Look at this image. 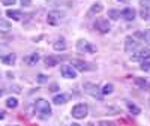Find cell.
<instances>
[{"label": "cell", "instance_id": "cell-1", "mask_svg": "<svg viewBox=\"0 0 150 126\" xmlns=\"http://www.w3.org/2000/svg\"><path fill=\"white\" fill-rule=\"evenodd\" d=\"M35 114L39 119H42V120H45V119H48L50 116H51V107H50L48 101L36 99V102H35Z\"/></svg>", "mask_w": 150, "mask_h": 126}, {"label": "cell", "instance_id": "cell-2", "mask_svg": "<svg viewBox=\"0 0 150 126\" xmlns=\"http://www.w3.org/2000/svg\"><path fill=\"white\" fill-rule=\"evenodd\" d=\"M71 114H72L74 119L81 120V119H84L87 114H89V107H87L86 104H77V105H74Z\"/></svg>", "mask_w": 150, "mask_h": 126}, {"label": "cell", "instance_id": "cell-3", "mask_svg": "<svg viewBox=\"0 0 150 126\" xmlns=\"http://www.w3.org/2000/svg\"><path fill=\"white\" fill-rule=\"evenodd\" d=\"M65 18V14L60 11H50L48 15H47V21L50 26H59V24L63 21Z\"/></svg>", "mask_w": 150, "mask_h": 126}, {"label": "cell", "instance_id": "cell-4", "mask_svg": "<svg viewBox=\"0 0 150 126\" xmlns=\"http://www.w3.org/2000/svg\"><path fill=\"white\" fill-rule=\"evenodd\" d=\"M83 87H84V92L89 93L90 96H93L96 99H102V92H101V89H99L96 84H93V83H84Z\"/></svg>", "mask_w": 150, "mask_h": 126}, {"label": "cell", "instance_id": "cell-5", "mask_svg": "<svg viewBox=\"0 0 150 126\" xmlns=\"http://www.w3.org/2000/svg\"><path fill=\"white\" fill-rule=\"evenodd\" d=\"M77 50L81 53H95L96 51V47L92 45L89 41H86V39H80L77 42Z\"/></svg>", "mask_w": 150, "mask_h": 126}, {"label": "cell", "instance_id": "cell-6", "mask_svg": "<svg viewBox=\"0 0 150 126\" xmlns=\"http://www.w3.org/2000/svg\"><path fill=\"white\" fill-rule=\"evenodd\" d=\"M60 72H62V75H63L65 78H68V80L77 78V69H75L72 65H62Z\"/></svg>", "mask_w": 150, "mask_h": 126}, {"label": "cell", "instance_id": "cell-7", "mask_svg": "<svg viewBox=\"0 0 150 126\" xmlns=\"http://www.w3.org/2000/svg\"><path fill=\"white\" fill-rule=\"evenodd\" d=\"M149 57H150V50H147V48L137 50V51H134V54H132L134 62H144V60H149Z\"/></svg>", "mask_w": 150, "mask_h": 126}, {"label": "cell", "instance_id": "cell-8", "mask_svg": "<svg viewBox=\"0 0 150 126\" xmlns=\"http://www.w3.org/2000/svg\"><path fill=\"white\" fill-rule=\"evenodd\" d=\"M95 29H96L99 33H108L110 29H111V26H110L108 20H105V18H98V20L95 21Z\"/></svg>", "mask_w": 150, "mask_h": 126}, {"label": "cell", "instance_id": "cell-9", "mask_svg": "<svg viewBox=\"0 0 150 126\" xmlns=\"http://www.w3.org/2000/svg\"><path fill=\"white\" fill-rule=\"evenodd\" d=\"M138 41L135 39V38H132V36H128L126 38V41H125V51H128V53H134V51H137V48H138Z\"/></svg>", "mask_w": 150, "mask_h": 126}, {"label": "cell", "instance_id": "cell-10", "mask_svg": "<svg viewBox=\"0 0 150 126\" xmlns=\"http://www.w3.org/2000/svg\"><path fill=\"white\" fill-rule=\"evenodd\" d=\"M140 14L143 20H150V0H141Z\"/></svg>", "mask_w": 150, "mask_h": 126}, {"label": "cell", "instance_id": "cell-11", "mask_svg": "<svg viewBox=\"0 0 150 126\" xmlns=\"http://www.w3.org/2000/svg\"><path fill=\"white\" fill-rule=\"evenodd\" d=\"M71 65H72L75 69H77V71H81V72L92 69V66L89 65V63H86V62H83V60H78V59H74Z\"/></svg>", "mask_w": 150, "mask_h": 126}, {"label": "cell", "instance_id": "cell-12", "mask_svg": "<svg viewBox=\"0 0 150 126\" xmlns=\"http://www.w3.org/2000/svg\"><path fill=\"white\" fill-rule=\"evenodd\" d=\"M120 17L125 18L126 21H132L135 18V9L134 8H125L122 12H120Z\"/></svg>", "mask_w": 150, "mask_h": 126}, {"label": "cell", "instance_id": "cell-13", "mask_svg": "<svg viewBox=\"0 0 150 126\" xmlns=\"http://www.w3.org/2000/svg\"><path fill=\"white\" fill-rule=\"evenodd\" d=\"M69 99H71L69 95H66V93H60V95H56V96L53 98V102H54L56 105H63V104L68 102Z\"/></svg>", "mask_w": 150, "mask_h": 126}, {"label": "cell", "instance_id": "cell-14", "mask_svg": "<svg viewBox=\"0 0 150 126\" xmlns=\"http://www.w3.org/2000/svg\"><path fill=\"white\" fill-rule=\"evenodd\" d=\"M6 15L9 17V18H12V20H15V21H20V20H23V12L21 11H17V9H9V11H6Z\"/></svg>", "mask_w": 150, "mask_h": 126}, {"label": "cell", "instance_id": "cell-15", "mask_svg": "<svg viewBox=\"0 0 150 126\" xmlns=\"http://www.w3.org/2000/svg\"><path fill=\"white\" fill-rule=\"evenodd\" d=\"M39 59H41V56L38 54V53H33V54H30V56H27V57H24V62L27 63V65H36L38 62H39Z\"/></svg>", "mask_w": 150, "mask_h": 126}, {"label": "cell", "instance_id": "cell-16", "mask_svg": "<svg viewBox=\"0 0 150 126\" xmlns=\"http://www.w3.org/2000/svg\"><path fill=\"white\" fill-rule=\"evenodd\" d=\"M53 48L56 50V51H65V50H66V42H65L63 38L57 39V41L53 44Z\"/></svg>", "mask_w": 150, "mask_h": 126}, {"label": "cell", "instance_id": "cell-17", "mask_svg": "<svg viewBox=\"0 0 150 126\" xmlns=\"http://www.w3.org/2000/svg\"><path fill=\"white\" fill-rule=\"evenodd\" d=\"M15 60H17V56H15L14 53H8L6 56L2 57V62L5 63V65H14Z\"/></svg>", "mask_w": 150, "mask_h": 126}, {"label": "cell", "instance_id": "cell-18", "mask_svg": "<svg viewBox=\"0 0 150 126\" xmlns=\"http://www.w3.org/2000/svg\"><path fill=\"white\" fill-rule=\"evenodd\" d=\"M59 57H54V56H48V57H45V65L47 66H56V65H59Z\"/></svg>", "mask_w": 150, "mask_h": 126}, {"label": "cell", "instance_id": "cell-19", "mask_svg": "<svg viewBox=\"0 0 150 126\" xmlns=\"http://www.w3.org/2000/svg\"><path fill=\"white\" fill-rule=\"evenodd\" d=\"M104 9V6H102V3H99V2H96V3H93L92 5V8H90V11H89V14L92 15V14H99Z\"/></svg>", "mask_w": 150, "mask_h": 126}, {"label": "cell", "instance_id": "cell-20", "mask_svg": "<svg viewBox=\"0 0 150 126\" xmlns=\"http://www.w3.org/2000/svg\"><path fill=\"white\" fill-rule=\"evenodd\" d=\"M126 105H128V110L132 113V114L134 116H138L140 114V113H141V110H140V107H137L135 104H132V102H129V101H128V102H126Z\"/></svg>", "mask_w": 150, "mask_h": 126}, {"label": "cell", "instance_id": "cell-21", "mask_svg": "<svg viewBox=\"0 0 150 126\" xmlns=\"http://www.w3.org/2000/svg\"><path fill=\"white\" fill-rule=\"evenodd\" d=\"M101 92H102V95H111L112 92H114V86L112 84H105L101 89Z\"/></svg>", "mask_w": 150, "mask_h": 126}, {"label": "cell", "instance_id": "cell-22", "mask_svg": "<svg viewBox=\"0 0 150 126\" xmlns=\"http://www.w3.org/2000/svg\"><path fill=\"white\" fill-rule=\"evenodd\" d=\"M6 107H8V108H17V107H18V101H17V98H8V101H6Z\"/></svg>", "mask_w": 150, "mask_h": 126}, {"label": "cell", "instance_id": "cell-23", "mask_svg": "<svg viewBox=\"0 0 150 126\" xmlns=\"http://www.w3.org/2000/svg\"><path fill=\"white\" fill-rule=\"evenodd\" d=\"M108 17H110L111 20H119V18H120V11H117V9H110V11H108Z\"/></svg>", "mask_w": 150, "mask_h": 126}, {"label": "cell", "instance_id": "cell-24", "mask_svg": "<svg viewBox=\"0 0 150 126\" xmlns=\"http://www.w3.org/2000/svg\"><path fill=\"white\" fill-rule=\"evenodd\" d=\"M134 81H135V84L138 86L140 89H147V81L144 78H135Z\"/></svg>", "mask_w": 150, "mask_h": 126}, {"label": "cell", "instance_id": "cell-25", "mask_svg": "<svg viewBox=\"0 0 150 126\" xmlns=\"http://www.w3.org/2000/svg\"><path fill=\"white\" fill-rule=\"evenodd\" d=\"M140 35L143 36V41H144L147 45H150V29L146 30V32H143V33H140Z\"/></svg>", "mask_w": 150, "mask_h": 126}, {"label": "cell", "instance_id": "cell-26", "mask_svg": "<svg viewBox=\"0 0 150 126\" xmlns=\"http://www.w3.org/2000/svg\"><path fill=\"white\" fill-rule=\"evenodd\" d=\"M11 29V24L6 20H0V30H9Z\"/></svg>", "mask_w": 150, "mask_h": 126}, {"label": "cell", "instance_id": "cell-27", "mask_svg": "<svg viewBox=\"0 0 150 126\" xmlns=\"http://www.w3.org/2000/svg\"><path fill=\"white\" fill-rule=\"evenodd\" d=\"M141 71H144V72H150V62L149 60H144V62H141Z\"/></svg>", "mask_w": 150, "mask_h": 126}, {"label": "cell", "instance_id": "cell-28", "mask_svg": "<svg viewBox=\"0 0 150 126\" xmlns=\"http://www.w3.org/2000/svg\"><path fill=\"white\" fill-rule=\"evenodd\" d=\"M99 126H116V125L108 120H102V122H99Z\"/></svg>", "mask_w": 150, "mask_h": 126}, {"label": "cell", "instance_id": "cell-29", "mask_svg": "<svg viewBox=\"0 0 150 126\" xmlns=\"http://www.w3.org/2000/svg\"><path fill=\"white\" fill-rule=\"evenodd\" d=\"M15 2H17V0H2V3H3V5H8V6H9V5H14Z\"/></svg>", "mask_w": 150, "mask_h": 126}, {"label": "cell", "instance_id": "cell-30", "mask_svg": "<svg viewBox=\"0 0 150 126\" xmlns=\"http://www.w3.org/2000/svg\"><path fill=\"white\" fill-rule=\"evenodd\" d=\"M21 5L23 6H30L32 5V0H21Z\"/></svg>", "mask_w": 150, "mask_h": 126}, {"label": "cell", "instance_id": "cell-31", "mask_svg": "<svg viewBox=\"0 0 150 126\" xmlns=\"http://www.w3.org/2000/svg\"><path fill=\"white\" fill-rule=\"evenodd\" d=\"M45 80H47L45 75H39V77H38V81H39V83H44Z\"/></svg>", "mask_w": 150, "mask_h": 126}, {"label": "cell", "instance_id": "cell-32", "mask_svg": "<svg viewBox=\"0 0 150 126\" xmlns=\"http://www.w3.org/2000/svg\"><path fill=\"white\" fill-rule=\"evenodd\" d=\"M50 90H53V92H54V90H57V84H53V86H51V89H50Z\"/></svg>", "mask_w": 150, "mask_h": 126}, {"label": "cell", "instance_id": "cell-33", "mask_svg": "<svg viewBox=\"0 0 150 126\" xmlns=\"http://www.w3.org/2000/svg\"><path fill=\"white\" fill-rule=\"evenodd\" d=\"M2 119H5V114H3L2 111H0V120H2Z\"/></svg>", "mask_w": 150, "mask_h": 126}, {"label": "cell", "instance_id": "cell-34", "mask_svg": "<svg viewBox=\"0 0 150 126\" xmlns=\"http://www.w3.org/2000/svg\"><path fill=\"white\" fill-rule=\"evenodd\" d=\"M2 95H3V90H2V89H0V96H2Z\"/></svg>", "mask_w": 150, "mask_h": 126}, {"label": "cell", "instance_id": "cell-35", "mask_svg": "<svg viewBox=\"0 0 150 126\" xmlns=\"http://www.w3.org/2000/svg\"><path fill=\"white\" fill-rule=\"evenodd\" d=\"M72 126H80V125H77V123H74V125H72Z\"/></svg>", "mask_w": 150, "mask_h": 126}, {"label": "cell", "instance_id": "cell-36", "mask_svg": "<svg viewBox=\"0 0 150 126\" xmlns=\"http://www.w3.org/2000/svg\"><path fill=\"white\" fill-rule=\"evenodd\" d=\"M0 14H2V12H0Z\"/></svg>", "mask_w": 150, "mask_h": 126}]
</instances>
